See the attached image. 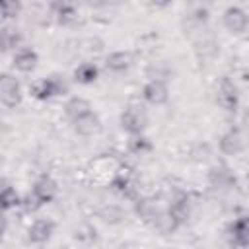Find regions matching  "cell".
<instances>
[{"instance_id":"cell-1","label":"cell","mask_w":249,"mask_h":249,"mask_svg":"<svg viewBox=\"0 0 249 249\" xmlns=\"http://www.w3.org/2000/svg\"><path fill=\"white\" fill-rule=\"evenodd\" d=\"M146 124H148V115H146L142 105H128L121 113V126H123V130H126L132 136L142 134Z\"/></svg>"},{"instance_id":"cell-2","label":"cell","mask_w":249,"mask_h":249,"mask_svg":"<svg viewBox=\"0 0 249 249\" xmlns=\"http://www.w3.org/2000/svg\"><path fill=\"white\" fill-rule=\"evenodd\" d=\"M0 99L6 107H16L21 101V88L19 82L10 76V74H2L0 76Z\"/></svg>"},{"instance_id":"cell-3","label":"cell","mask_w":249,"mask_h":249,"mask_svg":"<svg viewBox=\"0 0 249 249\" xmlns=\"http://www.w3.org/2000/svg\"><path fill=\"white\" fill-rule=\"evenodd\" d=\"M216 101L224 111H235L237 107V89L230 78H222L216 89Z\"/></svg>"},{"instance_id":"cell-4","label":"cell","mask_w":249,"mask_h":249,"mask_svg":"<svg viewBox=\"0 0 249 249\" xmlns=\"http://www.w3.org/2000/svg\"><path fill=\"white\" fill-rule=\"evenodd\" d=\"M230 241L237 249L249 247V216H239L230 224Z\"/></svg>"},{"instance_id":"cell-5","label":"cell","mask_w":249,"mask_h":249,"mask_svg":"<svg viewBox=\"0 0 249 249\" xmlns=\"http://www.w3.org/2000/svg\"><path fill=\"white\" fill-rule=\"evenodd\" d=\"M56 193H58L56 181H54L53 177H49V175L39 177V179L35 181V185H33V195H35V198H37L41 204H47V202L54 200Z\"/></svg>"},{"instance_id":"cell-6","label":"cell","mask_w":249,"mask_h":249,"mask_svg":"<svg viewBox=\"0 0 249 249\" xmlns=\"http://www.w3.org/2000/svg\"><path fill=\"white\" fill-rule=\"evenodd\" d=\"M142 97L148 103H152V105H163L167 101V97H169V91H167L165 82H161V80H150L144 86V89H142Z\"/></svg>"},{"instance_id":"cell-7","label":"cell","mask_w":249,"mask_h":249,"mask_svg":"<svg viewBox=\"0 0 249 249\" xmlns=\"http://www.w3.org/2000/svg\"><path fill=\"white\" fill-rule=\"evenodd\" d=\"M249 23L247 14L239 8V6H230L224 12V25L231 31V33H241Z\"/></svg>"},{"instance_id":"cell-8","label":"cell","mask_w":249,"mask_h":249,"mask_svg":"<svg viewBox=\"0 0 249 249\" xmlns=\"http://www.w3.org/2000/svg\"><path fill=\"white\" fill-rule=\"evenodd\" d=\"M53 231H54L53 220H35L27 230V239L31 243H45L51 239Z\"/></svg>"},{"instance_id":"cell-9","label":"cell","mask_w":249,"mask_h":249,"mask_svg":"<svg viewBox=\"0 0 249 249\" xmlns=\"http://www.w3.org/2000/svg\"><path fill=\"white\" fill-rule=\"evenodd\" d=\"M64 113H66V117H68L72 123H76L78 119H82V117H86L88 113H91V103H89L88 99H84V97H72V99L66 101Z\"/></svg>"},{"instance_id":"cell-10","label":"cell","mask_w":249,"mask_h":249,"mask_svg":"<svg viewBox=\"0 0 249 249\" xmlns=\"http://www.w3.org/2000/svg\"><path fill=\"white\" fill-rule=\"evenodd\" d=\"M208 179H210V185L216 189H228L235 185V177L226 165H214L208 173Z\"/></svg>"},{"instance_id":"cell-11","label":"cell","mask_w":249,"mask_h":249,"mask_svg":"<svg viewBox=\"0 0 249 249\" xmlns=\"http://www.w3.org/2000/svg\"><path fill=\"white\" fill-rule=\"evenodd\" d=\"M74 130H76L80 136H93V134H97V132L101 130V121H99V117L91 111V113H88L86 117H82V119H78V121L74 123Z\"/></svg>"},{"instance_id":"cell-12","label":"cell","mask_w":249,"mask_h":249,"mask_svg":"<svg viewBox=\"0 0 249 249\" xmlns=\"http://www.w3.org/2000/svg\"><path fill=\"white\" fill-rule=\"evenodd\" d=\"M220 150L226 156H235L243 150V138L237 130H228L226 134H222L220 138Z\"/></svg>"},{"instance_id":"cell-13","label":"cell","mask_w":249,"mask_h":249,"mask_svg":"<svg viewBox=\"0 0 249 249\" xmlns=\"http://www.w3.org/2000/svg\"><path fill=\"white\" fill-rule=\"evenodd\" d=\"M132 179H134L132 167H128V165H119L117 171H115V177H113L111 185H113L115 191H121V193H124V195H128L130 189H132Z\"/></svg>"},{"instance_id":"cell-14","label":"cell","mask_w":249,"mask_h":249,"mask_svg":"<svg viewBox=\"0 0 249 249\" xmlns=\"http://www.w3.org/2000/svg\"><path fill=\"white\" fill-rule=\"evenodd\" d=\"M37 60H39V56H37V53L33 49H19L14 54V66L19 72H31V70H35Z\"/></svg>"},{"instance_id":"cell-15","label":"cell","mask_w":249,"mask_h":249,"mask_svg":"<svg viewBox=\"0 0 249 249\" xmlns=\"http://www.w3.org/2000/svg\"><path fill=\"white\" fill-rule=\"evenodd\" d=\"M105 66L111 72H124V70H128L132 66V54L126 53V51H115V53H111L107 56Z\"/></svg>"},{"instance_id":"cell-16","label":"cell","mask_w":249,"mask_h":249,"mask_svg":"<svg viewBox=\"0 0 249 249\" xmlns=\"http://www.w3.org/2000/svg\"><path fill=\"white\" fill-rule=\"evenodd\" d=\"M152 226H154V230H156L158 233H161V235H169V233H173L181 224L171 216L169 210H161V212L156 216V220L152 222Z\"/></svg>"},{"instance_id":"cell-17","label":"cell","mask_w":249,"mask_h":249,"mask_svg":"<svg viewBox=\"0 0 249 249\" xmlns=\"http://www.w3.org/2000/svg\"><path fill=\"white\" fill-rule=\"evenodd\" d=\"M134 210H136V214H138L144 222H148V224H152V222L156 220V216L161 212V210L158 208V204H156L154 200H150V198H136Z\"/></svg>"},{"instance_id":"cell-18","label":"cell","mask_w":249,"mask_h":249,"mask_svg":"<svg viewBox=\"0 0 249 249\" xmlns=\"http://www.w3.org/2000/svg\"><path fill=\"white\" fill-rule=\"evenodd\" d=\"M167 210H169L171 216L183 226V224L189 220V216H191V202H189V198L183 195V196H177V198L171 202V206H169Z\"/></svg>"},{"instance_id":"cell-19","label":"cell","mask_w":249,"mask_h":249,"mask_svg":"<svg viewBox=\"0 0 249 249\" xmlns=\"http://www.w3.org/2000/svg\"><path fill=\"white\" fill-rule=\"evenodd\" d=\"M97 76H99V70H97V66L93 62H82L74 70V78L80 84H91V82L97 80Z\"/></svg>"},{"instance_id":"cell-20","label":"cell","mask_w":249,"mask_h":249,"mask_svg":"<svg viewBox=\"0 0 249 249\" xmlns=\"http://www.w3.org/2000/svg\"><path fill=\"white\" fill-rule=\"evenodd\" d=\"M43 82H45V86H47V89H49L51 97H56V95H64V93H68V84H66L64 76H60V74H51V76H47Z\"/></svg>"},{"instance_id":"cell-21","label":"cell","mask_w":249,"mask_h":249,"mask_svg":"<svg viewBox=\"0 0 249 249\" xmlns=\"http://www.w3.org/2000/svg\"><path fill=\"white\" fill-rule=\"evenodd\" d=\"M54 10H56V18H58V21L64 23V25L74 23V21L78 19L76 8H74L72 4H66V2H62V4H54Z\"/></svg>"},{"instance_id":"cell-22","label":"cell","mask_w":249,"mask_h":249,"mask_svg":"<svg viewBox=\"0 0 249 249\" xmlns=\"http://www.w3.org/2000/svg\"><path fill=\"white\" fill-rule=\"evenodd\" d=\"M97 216H99V218H101L105 224H119V222L124 218L123 210H121L119 206H113V204L103 206V208L97 212Z\"/></svg>"},{"instance_id":"cell-23","label":"cell","mask_w":249,"mask_h":249,"mask_svg":"<svg viewBox=\"0 0 249 249\" xmlns=\"http://www.w3.org/2000/svg\"><path fill=\"white\" fill-rule=\"evenodd\" d=\"M0 202H2V208L4 210H10L12 206L19 204V196L16 193L14 187H10L6 181H4V187H2V195H0Z\"/></svg>"},{"instance_id":"cell-24","label":"cell","mask_w":249,"mask_h":249,"mask_svg":"<svg viewBox=\"0 0 249 249\" xmlns=\"http://www.w3.org/2000/svg\"><path fill=\"white\" fill-rule=\"evenodd\" d=\"M0 41H2V49H4V51L14 49V47H18V43H19V33H18L16 29L4 27L2 33H0Z\"/></svg>"},{"instance_id":"cell-25","label":"cell","mask_w":249,"mask_h":249,"mask_svg":"<svg viewBox=\"0 0 249 249\" xmlns=\"http://www.w3.org/2000/svg\"><path fill=\"white\" fill-rule=\"evenodd\" d=\"M152 148V144L148 142V138H144L142 134H138V136H132V140H130V150L132 152H148Z\"/></svg>"},{"instance_id":"cell-26","label":"cell","mask_w":249,"mask_h":249,"mask_svg":"<svg viewBox=\"0 0 249 249\" xmlns=\"http://www.w3.org/2000/svg\"><path fill=\"white\" fill-rule=\"evenodd\" d=\"M80 45H82V51H84V53H99V51L103 49V43H101L99 39H95V37L84 39Z\"/></svg>"},{"instance_id":"cell-27","label":"cell","mask_w":249,"mask_h":249,"mask_svg":"<svg viewBox=\"0 0 249 249\" xmlns=\"http://www.w3.org/2000/svg\"><path fill=\"white\" fill-rule=\"evenodd\" d=\"M31 93H33L37 99H41V101H45V99H49V97H51V93H49V89H47V86H45V82H43V80H41V82H37V84H33Z\"/></svg>"},{"instance_id":"cell-28","label":"cell","mask_w":249,"mask_h":249,"mask_svg":"<svg viewBox=\"0 0 249 249\" xmlns=\"http://www.w3.org/2000/svg\"><path fill=\"white\" fill-rule=\"evenodd\" d=\"M18 12H19L18 2H2V16L4 18H14Z\"/></svg>"},{"instance_id":"cell-29","label":"cell","mask_w":249,"mask_h":249,"mask_svg":"<svg viewBox=\"0 0 249 249\" xmlns=\"http://www.w3.org/2000/svg\"><path fill=\"white\" fill-rule=\"evenodd\" d=\"M193 19H195L196 23H204V21L208 19V10H206V8H196V10L193 12Z\"/></svg>"}]
</instances>
